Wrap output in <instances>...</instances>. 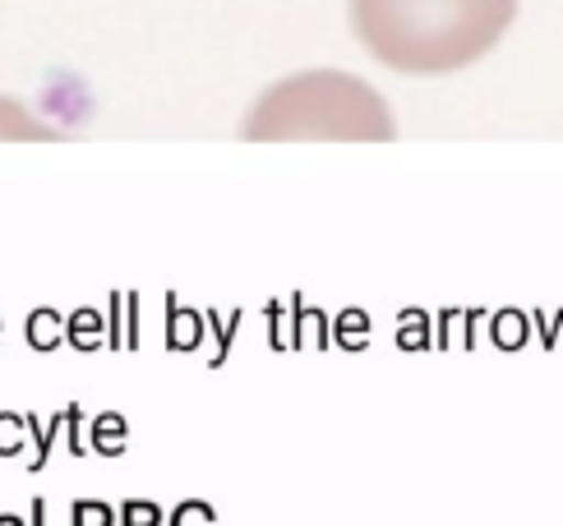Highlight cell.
Segmentation results:
<instances>
[{
	"label": "cell",
	"mask_w": 563,
	"mask_h": 526,
	"mask_svg": "<svg viewBox=\"0 0 563 526\" xmlns=\"http://www.w3.org/2000/svg\"><path fill=\"white\" fill-rule=\"evenodd\" d=\"M23 448V420L19 416H0V458H14Z\"/></svg>",
	"instance_id": "obj_8"
},
{
	"label": "cell",
	"mask_w": 563,
	"mask_h": 526,
	"mask_svg": "<svg viewBox=\"0 0 563 526\" xmlns=\"http://www.w3.org/2000/svg\"><path fill=\"white\" fill-rule=\"evenodd\" d=\"M167 526H218V513H213V504H203V498H185V504L172 508Z\"/></svg>",
	"instance_id": "obj_7"
},
{
	"label": "cell",
	"mask_w": 563,
	"mask_h": 526,
	"mask_svg": "<svg viewBox=\"0 0 563 526\" xmlns=\"http://www.w3.org/2000/svg\"><path fill=\"white\" fill-rule=\"evenodd\" d=\"M245 143L273 139H397V121L379 88H369L342 69H305V75L277 79L250 102L241 121Z\"/></svg>",
	"instance_id": "obj_2"
},
{
	"label": "cell",
	"mask_w": 563,
	"mask_h": 526,
	"mask_svg": "<svg viewBox=\"0 0 563 526\" xmlns=\"http://www.w3.org/2000/svg\"><path fill=\"white\" fill-rule=\"evenodd\" d=\"M125 420L121 416H102V420H92V452H98V458H121L125 452Z\"/></svg>",
	"instance_id": "obj_4"
},
{
	"label": "cell",
	"mask_w": 563,
	"mask_h": 526,
	"mask_svg": "<svg viewBox=\"0 0 563 526\" xmlns=\"http://www.w3.org/2000/svg\"><path fill=\"white\" fill-rule=\"evenodd\" d=\"M0 526H29V522L14 517V513H0Z\"/></svg>",
	"instance_id": "obj_11"
},
{
	"label": "cell",
	"mask_w": 563,
	"mask_h": 526,
	"mask_svg": "<svg viewBox=\"0 0 563 526\" xmlns=\"http://www.w3.org/2000/svg\"><path fill=\"white\" fill-rule=\"evenodd\" d=\"M65 443H69V458H84V439H79V406L65 412Z\"/></svg>",
	"instance_id": "obj_9"
},
{
	"label": "cell",
	"mask_w": 563,
	"mask_h": 526,
	"mask_svg": "<svg viewBox=\"0 0 563 526\" xmlns=\"http://www.w3.org/2000/svg\"><path fill=\"white\" fill-rule=\"evenodd\" d=\"M115 513H121V526H167V513L153 498H125Z\"/></svg>",
	"instance_id": "obj_6"
},
{
	"label": "cell",
	"mask_w": 563,
	"mask_h": 526,
	"mask_svg": "<svg viewBox=\"0 0 563 526\" xmlns=\"http://www.w3.org/2000/svg\"><path fill=\"white\" fill-rule=\"evenodd\" d=\"M115 522H121V513L102 504V498H79V504L69 508V526H115Z\"/></svg>",
	"instance_id": "obj_5"
},
{
	"label": "cell",
	"mask_w": 563,
	"mask_h": 526,
	"mask_svg": "<svg viewBox=\"0 0 563 526\" xmlns=\"http://www.w3.org/2000/svg\"><path fill=\"white\" fill-rule=\"evenodd\" d=\"M29 526H46V498H33V513H29Z\"/></svg>",
	"instance_id": "obj_10"
},
{
	"label": "cell",
	"mask_w": 563,
	"mask_h": 526,
	"mask_svg": "<svg viewBox=\"0 0 563 526\" xmlns=\"http://www.w3.org/2000/svg\"><path fill=\"white\" fill-rule=\"evenodd\" d=\"M0 139H29V143H60V130L37 121V116L14 102V98H0Z\"/></svg>",
	"instance_id": "obj_3"
},
{
	"label": "cell",
	"mask_w": 563,
	"mask_h": 526,
	"mask_svg": "<svg viewBox=\"0 0 563 526\" xmlns=\"http://www.w3.org/2000/svg\"><path fill=\"white\" fill-rule=\"evenodd\" d=\"M351 33L393 75H457L499 46L518 0H346Z\"/></svg>",
	"instance_id": "obj_1"
}]
</instances>
